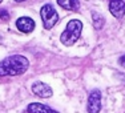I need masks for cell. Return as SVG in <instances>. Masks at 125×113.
Returning <instances> with one entry per match:
<instances>
[{"label": "cell", "instance_id": "cell-8", "mask_svg": "<svg viewBox=\"0 0 125 113\" xmlns=\"http://www.w3.org/2000/svg\"><path fill=\"white\" fill-rule=\"evenodd\" d=\"M27 111L29 113H59L57 111L52 109L51 106L45 105V104H40V103H31L27 108Z\"/></svg>", "mask_w": 125, "mask_h": 113}, {"label": "cell", "instance_id": "cell-14", "mask_svg": "<svg viewBox=\"0 0 125 113\" xmlns=\"http://www.w3.org/2000/svg\"><path fill=\"white\" fill-rule=\"evenodd\" d=\"M1 1H3V0H0V3H1Z\"/></svg>", "mask_w": 125, "mask_h": 113}, {"label": "cell", "instance_id": "cell-2", "mask_svg": "<svg viewBox=\"0 0 125 113\" xmlns=\"http://www.w3.org/2000/svg\"><path fill=\"white\" fill-rule=\"evenodd\" d=\"M83 31V23L80 20H71L69 23L67 24V28L65 31L61 33V43L64 44L65 47H71L79 40L80 35H81Z\"/></svg>", "mask_w": 125, "mask_h": 113}, {"label": "cell", "instance_id": "cell-7", "mask_svg": "<svg viewBox=\"0 0 125 113\" xmlns=\"http://www.w3.org/2000/svg\"><path fill=\"white\" fill-rule=\"evenodd\" d=\"M16 27L20 32H23V33H29V32H32L35 29V21L31 17L23 16V17H20V19L16 20Z\"/></svg>", "mask_w": 125, "mask_h": 113}, {"label": "cell", "instance_id": "cell-11", "mask_svg": "<svg viewBox=\"0 0 125 113\" xmlns=\"http://www.w3.org/2000/svg\"><path fill=\"white\" fill-rule=\"evenodd\" d=\"M0 19H1V20H8V19H10V15H8V12L5 10L0 11Z\"/></svg>", "mask_w": 125, "mask_h": 113}, {"label": "cell", "instance_id": "cell-6", "mask_svg": "<svg viewBox=\"0 0 125 113\" xmlns=\"http://www.w3.org/2000/svg\"><path fill=\"white\" fill-rule=\"evenodd\" d=\"M109 11L115 17L121 19L125 15V1L124 0H109Z\"/></svg>", "mask_w": 125, "mask_h": 113}, {"label": "cell", "instance_id": "cell-3", "mask_svg": "<svg viewBox=\"0 0 125 113\" xmlns=\"http://www.w3.org/2000/svg\"><path fill=\"white\" fill-rule=\"evenodd\" d=\"M40 16H41L43 25L45 29H51L59 21V15L52 4H44L40 10Z\"/></svg>", "mask_w": 125, "mask_h": 113}, {"label": "cell", "instance_id": "cell-13", "mask_svg": "<svg viewBox=\"0 0 125 113\" xmlns=\"http://www.w3.org/2000/svg\"><path fill=\"white\" fill-rule=\"evenodd\" d=\"M15 1H19L20 3V1H25V0H15Z\"/></svg>", "mask_w": 125, "mask_h": 113}, {"label": "cell", "instance_id": "cell-4", "mask_svg": "<svg viewBox=\"0 0 125 113\" xmlns=\"http://www.w3.org/2000/svg\"><path fill=\"white\" fill-rule=\"evenodd\" d=\"M101 109V92L99 89H94L91 92L88 97L87 111L88 113H99Z\"/></svg>", "mask_w": 125, "mask_h": 113}, {"label": "cell", "instance_id": "cell-9", "mask_svg": "<svg viewBox=\"0 0 125 113\" xmlns=\"http://www.w3.org/2000/svg\"><path fill=\"white\" fill-rule=\"evenodd\" d=\"M57 4L68 11H77L80 8L79 0H57Z\"/></svg>", "mask_w": 125, "mask_h": 113}, {"label": "cell", "instance_id": "cell-1", "mask_svg": "<svg viewBox=\"0 0 125 113\" xmlns=\"http://www.w3.org/2000/svg\"><path fill=\"white\" fill-rule=\"evenodd\" d=\"M29 67L28 59L21 55H13L0 61V77L19 76L27 72Z\"/></svg>", "mask_w": 125, "mask_h": 113}, {"label": "cell", "instance_id": "cell-10", "mask_svg": "<svg viewBox=\"0 0 125 113\" xmlns=\"http://www.w3.org/2000/svg\"><path fill=\"white\" fill-rule=\"evenodd\" d=\"M92 19H93V25L96 29H101L103 25L105 24V19H104L103 15H100V13H93Z\"/></svg>", "mask_w": 125, "mask_h": 113}, {"label": "cell", "instance_id": "cell-12", "mask_svg": "<svg viewBox=\"0 0 125 113\" xmlns=\"http://www.w3.org/2000/svg\"><path fill=\"white\" fill-rule=\"evenodd\" d=\"M118 64H120L121 67L125 68V56H121V57H120V60H118Z\"/></svg>", "mask_w": 125, "mask_h": 113}, {"label": "cell", "instance_id": "cell-5", "mask_svg": "<svg viewBox=\"0 0 125 113\" xmlns=\"http://www.w3.org/2000/svg\"><path fill=\"white\" fill-rule=\"evenodd\" d=\"M32 92H33L36 96L41 97V99H49L52 96V88L49 85H47L45 82L41 81H36L33 85H32Z\"/></svg>", "mask_w": 125, "mask_h": 113}]
</instances>
